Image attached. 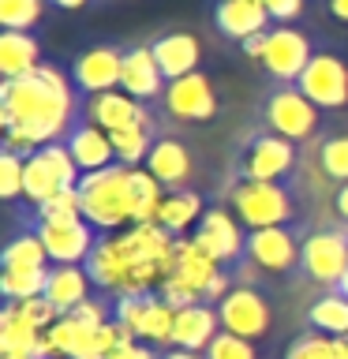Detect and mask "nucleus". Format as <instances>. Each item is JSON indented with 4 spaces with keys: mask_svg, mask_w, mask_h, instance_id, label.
Here are the masks:
<instances>
[{
    "mask_svg": "<svg viewBox=\"0 0 348 359\" xmlns=\"http://www.w3.org/2000/svg\"><path fill=\"white\" fill-rule=\"evenodd\" d=\"M79 116V97L72 75L41 64L34 75L4 79L0 86V123H4V150L30 157L41 146L67 139Z\"/></svg>",
    "mask_w": 348,
    "mask_h": 359,
    "instance_id": "nucleus-1",
    "label": "nucleus"
},
{
    "mask_svg": "<svg viewBox=\"0 0 348 359\" xmlns=\"http://www.w3.org/2000/svg\"><path fill=\"white\" fill-rule=\"evenodd\" d=\"M79 202H83V221L101 232H116L131 224V168L116 161L98 172H83Z\"/></svg>",
    "mask_w": 348,
    "mask_h": 359,
    "instance_id": "nucleus-2",
    "label": "nucleus"
},
{
    "mask_svg": "<svg viewBox=\"0 0 348 359\" xmlns=\"http://www.w3.org/2000/svg\"><path fill=\"white\" fill-rule=\"evenodd\" d=\"M262 120H266V131H274L288 142H303L319 131L322 109L296 83H277L262 101Z\"/></svg>",
    "mask_w": 348,
    "mask_h": 359,
    "instance_id": "nucleus-3",
    "label": "nucleus"
},
{
    "mask_svg": "<svg viewBox=\"0 0 348 359\" xmlns=\"http://www.w3.org/2000/svg\"><path fill=\"white\" fill-rule=\"evenodd\" d=\"M229 210L247 229H277L292 217V195L274 180H240L229 191Z\"/></svg>",
    "mask_w": 348,
    "mask_h": 359,
    "instance_id": "nucleus-4",
    "label": "nucleus"
},
{
    "mask_svg": "<svg viewBox=\"0 0 348 359\" xmlns=\"http://www.w3.org/2000/svg\"><path fill=\"white\" fill-rule=\"evenodd\" d=\"M83 168L75 165L72 150L64 142H49L38 154L27 157V176H22V198H30L34 206H41L45 198H53L56 191L79 187Z\"/></svg>",
    "mask_w": 348,
    "mask_h": 359,
    "instance_id": "nucleus-5",
    "label": "nucleus"
},
{
    "mask_svg": "<svg viewBox=\"0 0 348 359\" xmlns=\"http://www.w3.org/2000/svg\"><path fill=\"white\" fill-rule=\"evenodd\" d=\"M300 266L314 285L341 288L348 277V232L319 229L300 243Z\"/></svg>",
    "mask_w": 348,
    "mask_h": 359,
    "instance_id": "nucleus-6",
    "label": "nucleus"
},
{
    "mask_svg": "<svg viewBox=\"0 0 348 359\" xmlns=\"http://www.w3.org/2000/svg\"><path fill=\"white\" fill-rule=\"evenodd\" d=\"M112 318L123 322L142 344H173L176 307H168L161 296H120L112 307Z\"/></svg>",
    "mask_w": 348,
    "mask_h": 359,
    "instance_id": "nucleus-7",
    "label": "nucleus"
},
{
    "mask_svg": "<svg viewBox=\"0 0 348 359\" xmlns=\"http://www.w3.org/2000/svg\"><path fill=\"white\" fill-rule=\"evenodd\" d=\"M311 38L300 27H269L266 30V49L258 56V64L266 67V75L274 83H300V75L311 64Z\"/></svg>",
    "mask_w": 348,
    "mask_h": 359,
    "instance_id": "nucleus-8",
    "label": "nucleus"
},
{
    "mask_svg": "<svg viewBox=\"0 0 348 359\" xmlns=\"http://www.w3.org/2000/svg\"><path fill=\"white\" fill-rule=\"evenodd\" d=\"M161 105L173 120L184 123H206L218 116V90H213L210 75L191 72L184 79H173L161 94Z\"/></svg>",
    "mask_w": 348,
    "mask_h": 359,
    "instance_id": "nucleus-9",
    "label": "nucleus"
},
{
    "mask_svg": "<svg viewBox=\"0 0 348 359\" xmlns=\"http://www.w3.org/2000/svg\"><path fill=\"white\" fill-rule=\"evenodd\" d=\"M303 94H307L319 109H344L348 105V64H344V56H337V53H314L311 56V64H307V72L300 75V83H296Z\"/></svg>",
    "mask_w": 348,
    "mask_h": 359,
    "instance_id": "nucleus-10",
    "label": "nucleus"
},
{
    "mask_svg": "<svg viewBox=\"0 0 348 359\" xmlns=\"http://www.w3.org/2000/svg\"><path fill=\"white\" fill-rule=\"evenodd\" d=\"M218 314H221V330L243 337V341H255V337L269 333V322H274V311H269L266 296L255 288H247V285L232 288L229 296L218 303Z\"/></svg>",
    "mask_w": 348,
    "mask_h": 359,
    "instance_id": "nucleus-11",
    "label": "nucleus"
},
{
    "mask_svg": "<svg viewBox=\"0 0 348 359\" xmlns=\"http://www.w3.org/2000/svg\"><path fill=\"white\" fill-rule=\"evenodd\" d=\"M191 240L199 243L202 255H210L213 262H232V258L247 255V236L240 232V221H236L232 210L225 206H213L202 213V221L195 224V236Z\"/></svg>",
    "mask_w": 348,
    "mask_h": 359,
    "instance_id": "nucleus-12",
    "label": "nucleus"
},
{
    "mask_svg": "<svg viewBox=\"0 0 348 359\" xmlns=\"http://www.w3.org/2000/svg\"><path fill=\"white\" fill-rule=\"evenodd\" d=\"M34 232L41 236L53 266H86V258L98 243L94 224H86L83 217L79 221H41Z\"/></svg>",
    "mask_w": 348,
    "mask_h": 359,
    "instance_id": "nucleus-13",
    "label": "nucleus"
},
{
    "mask_svg": "<svg viewBox=\"0 0 348 359\" xmlns=\"http://www.w3.org/2000/svg\"><path fill=\"white\" fill-rule=\"evenodd\" d=\"M296 168V142L281 139L274 131H262L247 142L243 161H240V176L243 180H277L288 176Z\"/></svg>",
    "mask_w": 348,
    "mask_h": 359,
    "instance_id": "nucleus-14",
    "label": "nucleus"
},
{
    "mask_svg": "<svg viewBox=\"0 0 348 359\" xmlns=\"http://www.w3.org/2000/svg\"><path fill=\"white\" fill-rule=\"evenodd\" d=\"M120 72H123V49H116V45H94V49H83L75 56L67 75H72L75 90L94 97V94H105V90H116Z\"/></svg>",
    "mask_w": 348,
    "mask_h": 359,
    "instance_id": "nucleus-15",
    "label": "nucleus"
},
{
    "mask_svg": "<svg viewBox=\"0 0 348 359\" xmlns=\"http://www.w3.org/2000/svg\"><path fill=\"white\" fill-rule=\"evenodd\" d=\"M83 120L98 123L101 131H123V128H146L154 123V116L146 112L142 101H135L123 90H105V94H94L83 101Z\"/></svg>",
    "mask_w": 348,
    "mask_h": 359,
    "instance_id": "nucleus-16",
    "label": "nucleus"
},
{
    "mask_svg": "<svg viewBox=\"0 0 348 359\" xmlns=\"http://www.w3.org/2000/svg\"><path fill=\"white\" fill-rule=\"evenodd\" d=\"M247 258L266 273H288L300 262V243L285 224L277 229H255L247 236Z\"/></svg>",
    "mask_w": 348,
    "mask_h": 359,
    "instance_id": "nucleus-17",
    "label": "nucleus"
},
{
    "mask_svg": "<svg viewBox=\"0 0 348 359\" xmlns=\"http://www.w3.org/2000/svg\"><path fill=\"white\" fill-rule=\"evenodd\" d=\"M269 11L262 0H218L213 4V27L221 30V38L229 41H247L255 34H266L269 30Z\"/></svg>",
    "mask_w": 348,
    "mask_h": 359,
    "instance_id": "nucleus-18",
    "label": "nucleus"
},
{
    "mask_svg": "<svg viewBox=\"0 0 348 359\" xmlns=\"http://www.w3.org/2000/svg\"><path fill=\"white\" fill-rule=\"evenodd\" d=\"M146 172L173 195V191H187V180H191V172H195V161H191V150L180 139L161 135V139H154V146H150Z\"/></svg>",
    "mask_w": 348,
    "mask_h": 359,
    "instance_id": "nucleus-19",
    "label": "nucleus"
},
{
    "mask_svg": "<svg viewBox=\"0 0 348 359\" xmlns=\"http://www.w3.org/2000/svg\"><path fill=\"white\" fill-rule=\"evenodd\" d=\"M150 53H154L157 67H161V75L173 83V79H184L191 72H199L202 41L191 30H168V34H157L150 41Z\"/></svg>",
    "mask_w": 348,
    "mask_h": 359,
    "instance_id": "nucleus-20",
    "label": "nucleus"
},
{
    "mask_svg": "<svg viewBox=\"0 0 348 359\" xmlns=\"http://www.w3.org/2000/svg\"><path fill=\"white\" fill-rule=\"evenodd\" d=\"M168 86V79L161 75V67H157L150 45H131V49H123V72H120V90L123 94H131L135 101H154L161 97Z\"/></svg>",
    "mask_w": 348,
    "mask_h": 359,
    "instance_id": "nucleus-21",
    "label": "nucleus"
},
{
    "mask_svg": "<svg viewBox=\"0 0 348 359\" xmlns=\"http://www.w3.org/2000/svg\"><path fill=\"white\" fill-rule=\"evenodd\" d=\"M64 146L72 150L75 157V165L83 168V172H98V168H109V165H116V150H112V139H109V131H101L98 123H75L72 131H67V139Z\"/></svg>",
    "mask_w": 348,
    "mask_h": 359,
    "instance_id": "nucleus-22",
    "label": "nucleus"
},
{
    "mask_svg": "<svg viewBox=\"0 0 348 359\" xmlns=\"http://www.w3.org/2000/svg\"><path fill=\"white\" fill-rule=\"evenodd\" d=\"M221 333V314L206 307V303H195V307L176 311V330H173V348H184V352H202L210 348V341Z\"/></svg>",
    "mask_w": 348,
    "mask_h": 359,
    "instance_id": "nucleus-23",
    "label": "nucleus"
},
{
    "mask_svg": "<svg viewBox=\"0 0 348 359\" xmlns=\"http://www.w3.org/2000/svg\"><path fill=\"white\" fill-rule=\"evenodd\" d=\"M45 330H38L15 303H4L0 311V355H30L38 359Z\"/></svg>",
    "mask_w": 348,
    "mask_h": 359,
    "instance_id": "nucleus-24",
    "label": "nucleus"
},
{
    "mask_svg": "<svg viewBox=\"0 0 348 359\" xmlns=\"http://www.w3.org/2000/svg\"><path fill=\"white\" fill-rule=\"evenodd\" d=\"M41 67V45L30 30H4L0 34V75L22 79Z\"/></svg>",
    "mask_w": 348,
    "mask_h": 359,
    "instance_id": "nucleus-25",
    "label": "nucleus"
},
{
    "mask_svg": "<svg viewBox=\"0 0 348 359\" xmlns=\"http://www.w3.org/2000/svg\"><path fill=\"white\" fill-rule=\"evenodd\" d=\"M90 273L86 266H49V285H45V299L53 303L60 314H72L79 303L90 296Z\"/></svg>",
    "mask_w": 348,
    "mask_h": 359,
    "instance_id": "nucleus-26",
    "label": "nucleus"
},
{
    "mask_svg": "<svg viewBox=\"0 0 348 359\" xmlns=\"http://www.w3.org/2000/svg\"><path fill=\"white\" fill-rule=\"evenodd\" d=\"M173 277H180L184 285H191L202 299H206V292H210L213 280L221 277V269L210 255L199 251L195 240H176V273Z\"/></svg>",
    "mask_w": 348,
    "mask_h": 359,
    "instance_id": "nucleus-27",
    "label": "nucleus"
},
{
    "mask_svg": "<svg viewBox=\"0 0 348 359\" xmlns=\"http://www.w3.org/2000/svg\"><path fill=\"white\" fill-rule=\"evenodd\" d=\"M165 202V187L146 172V168H131V224H157Z\"/></svg>",
    "mask_w": 348,
    "mask_h": 359,
    "instance_id": "nucleus-28",
    "label": "nucleus"
},
{
    "mask_svg": "<svg viewBox=\"0 0 348 359\" xmlns=\"http://www.w3.org/2000/svg\"><path fill=\"white\" fill-rule=\"evenodd\" d=\"M202 195L199 191H173V195H165L161 202V213H157V224H161L165 232H187L191 224H199L202 221Z\"/></svg>",
    "mask_w": 348,
    "mask_h": 359,
    "instance_id": "nucleus-29",
    "label": "nucleus"
},
{
    "mask_svg": "<svg viewBox=\"0 0 348 359\" xmlns=\"http://www.w3.org/2000/svg\"><path fill=\"white\" fill-rule=\"evenodd\" d=\"M307 322L314 325V333L348 337V296H344V292H326L322 299L311 303Z\"/></svg>",
    "mask_w": 348,
    "mask_h": 359,
    "instance_id": "nucleus-30",
    "label": "nucleus"
},
{
    "mask_svg": "<svg viewBox=\"0 0 348 359\" xmlns=\"http://www.w3.org/2000/svg\"><path fill=\"white\" fill-rule=\"evenodd\" d=\"M49 285V266H34V269H4L0 273V292L8 303H22V299H38L45 296Z\"/></svg>",
    "mask_w": 348,
    "mask_h": 359,
    "instance_id": "nucleus-31",
    "label": "nucleus"
},
{
    "mask_svg": "<svg viewBox=\"0 0 348 359\" xmlns=\"http://www.w3.org/2000/svg\"><path fill=\"white\" fill-rule=\"evenodd\" d=\"M4 269H34V266H49V251H45L38 232H19L15 240H8L4 255H0Z\"/></svg>",
    "mask_w": 348,
    "mask_h": 359,
    "instance_id": "nucleus-32",
    "label": "nucleus"
},
{
    "mask_svg": "<svg viewBox=\"0 0 348 359\" xmlns=\"http://www.w3.org/2000/svg\"><path fill=\"white\" fill-rule=\"evenodd\" d=\"M112 150H116V161L128 165V168H139L146 157H150V146H154V123L146 128H123V131H112Z\"/></svg>",
    "mask_w": 348,
    "mask_h": 359,
    "instance_id": "nucleus-33",
    "label": "nucleus"
},
{
    "mask_svg": "<svg viewBox=\"0 0 348 359\" xmlns=\"http://www.w3.org/2000/svg\"><path fill=\"white\" fill-rule=\"evenodd\" d=\"M49 0H0V27L4 30H34L45 15Z\"/></svg>",
    "mask_w": 348,
    "mask_h": 359,
    "instance_id": "nucleus-34",
    "label": "nucleus"
},
{
    "mask_svg": "<svg viewBox=\"0 0 348 359\" xmlns=\"http://www.w3.org/2000/svg\"><path fill=\"white\" fill-rule=\"evenodd\" d=\"M319 168L326 172V180L348 184V135H330L319 146Z\"/></svg>",
    "mask_w": 348,
    "mask_h": 359,
    "instance_id": "nucleus-35",
    "label": "nucleus"
},
{
    "mask_svg": "<svg viewBox=\"0 0 348 359\" xmlns=\"http://www.w3.org/2000/svg\"><path fill=\"white\" fill-rule=\"evenodd\" d=\"M38 217H41V221H79V217H83V202H79V187L56 191L53 198H45L41 206H38Z\"/></svg>",
    "mask_w": 348,
    "mask_h": 359,
    "instance_id": "nucleus-36",
    "label": "nucleus"
},
{
    "mask_svg": "<svg viewBox=\"0 0 348 359\" xmlns=\"http://www.w3.org/2000/svg\"><path fill=\"white\" fill-rule=\"evenodd\" d=\"M285 359H337L333 352V337L326 333H303L285 348Z\"/></svg>",
    "mask_w": 348,
    "mask_h": 359,
    "instance_id": "nucleus-37",
    "label": "nucleus"
},
{
    "mask_svg": "<svg viewBox=\"0 0 348 359\" xmlns=\"http://www.w3.org/2000/svg\"><path fill=\"white\" fill-rule=\"evenodd\" d=\"M22 176H27V157L4 150L0 154V198H19L22 195Z\"/></svg>",
    "mask_w": 348,
    "mask_h": 359,
    "instance_id": "nucleus-38",
    "label": "nucleus"
},
{
    "mask_svg": "<svg viewBox=\"0 0 348 359\" xmlns=\"http://www.w3.org/2000/svg\"><path fill=\"white\" fill-rule=\"evenodd\" d=\"M206 359H255V348H251V341H243V337L221 330V333L210 341Z\"/></svg>",
    "mask_w": 348,
    "mask_h": 359,
    "instance_id": "nucleus-39",
    "label": "nucleus"
},
{
    "mask_svg": "<svg viewBox=\"0 0 348 359\" xmlns=\"http://www.w3.org/2000/svg\"><path fill=\"white\" fill-rule=\"evenodd\" d=\"M161 299L168 303V307L184 311V307H195V303H202V296L191 285H184L180 277H165L161 280Z\"/></svg>",
    "mask_w": 348,
    "mask_h": 359,
    "instance_id": "nucleus-40",
    "label": "nucleus"
},
{
    "mask_svg": "<svg viewBox=\"0 0 348 359\" xmlns=\"http://www.w3.org/2000/svg\"><path fill=\"white\" fill-rule=\"evenodd\" d=\"M262 4L277 27H292V19H300L307 11V0H262Z\"/></svg>",
    "mask_w": 348,
    "mask_h": 359,
    "instance_id": "nucleus-41",
    "label": "nucleus"
},
{
    "mask_svg": "<svg viewBox=\"0 0 348 359\" xmlns=\"http://www.w3.org/2000/svg\"><path fill=\"white\" fill-rule=\"evenodd\" d=\"M72 318H79L83 325H105V322H112L109 318V307H105V303H98V299L79 303V307L72 311Z\"/></svg>",
    "mask_w": 348,
    "mask_h": 359,
    "instance_id": "nucleus-42",
    "label": "nucleus"
},
{
    "mask_svg": "<svg viewBox=\"0 0 348 359\" xmlns=\"http://www.w3.org/2000/svg\"><path fill=\"white\" fill-rule=\"evenodd\" d=\"M105 359H161V355H154L150 352V344H142V341H131V344H120V348H112V352Z\"/></svg>",
    "mask_w": 348,
    "mask_h": 359,
    "instance_id": "nucleus-43",
    "label": "nucleus"
},
{
    "mask_svg": "<svg viewBox=\"0 0 348 359\" xmlns=\"http://www.w3.org/2000/svg\"><path fill=\"white\" fill-rule=\"evenodd\" d=\"M243 56H251V60H258V56H262V49H266V34H255V38H247L243 45Z\"/></svg>",
    "mask_w": 348,
    "mask_h": 359,
    "instance_id": "nucleus-44",
    "label": "nucleus"
},
{
    "mask_svg": "<svg viewBox=\"0 0 348 359\" xmlns=\"http://www.w3.org/2000/svg\"><path fill=\"white\" fill-rule=\"evenodd\" d=\"M326 8L337 22H348V0H326Z\"/></svg>",
    "mask_w": 348,
    "mask_h": 359,
    "instance_id": "nucleus-45",
    "label": "nucleus"
},
{
    "mask_svg": "<svg viewBox=\"0 0 348 359\" xmlns=\"http://www.w3.org/2000/svg\"><path fill=\"white\" fill-rule=\"evenodd\" d=\"M333 206H337V213L348 221V184H341L337 187V198H333Z\"/></svg>",
    "mask_w": 348,
    "mask_h": 359,
    "instance_id": "nucleus-46",
    "label": "nucleus"
},
{
    "mask_svg": "<svg viewBox=\"0 0 348 359\" xmlns=\"http://www.w3.org/2000/svg\"><path fill=\"white\" fill-rule=\"evenodd\" d=\"M53 8H60V11H79V8H86L90 0H49Z\"/></svg>",
    "mask_w": 348,
    "mask_h": 359,
    "instance_id": "nucleus-47",
    "label": "nucleus"
},
{
    "mask_svg": "<svg viewBox=\"0 0 348 359\" xmlns=\"http://www.w3.org/2000/svg\"><path fill=\"white\" fill-rule=\"evenodd\" d=\"M161 359H206V355H199V352H184V348H168V352Z\"/></svg>",
    "mask_w": 348,
    "mask_h": 359,
    "instance_id": "nucleus-48",
    "label": "nucleus"
},
{
    "mask_svg": "<svg viewBox=\"0 0 348 359\" xmlns=\"http://www.w3.org/2000/svg\"><path fill=\"white\" fill-rule=\"evenodd\" d=\"M333 352L337 359H348V337H333Z\"/></svg>",
    "mask_w": 348,
    "mask_h": 359,
    "instance_id": "nucleus-49",
    "label": "nucleus"
},
{
    "mask_svg": "<svg viewBox=\"0 0 348 359\" xmlns=\"http://www.w3.org/2000/svg\"><path fill=\"white\" fill-rule=\"evenodd\" d=\"M0 359H30V355H0Z\"/></svg>",
    "mask_w": 348,
    "mask_h": 359,
    "instance_id": "nucleus-50",
    "label": "nucleus"
},
{
    "mask_svg": "<svg viewBox=\"0 0 348 359\" xmlns=\"http://www.w3.org/2000/svg\"><path fill=\"white\" fill-rule=\"evenodd\" d=\"M341 292H344V296H348V277H344V285H341Z\"/></svg>",
    "mask_w": 348,
    "mask_h": 359,
    "instance_id": "nucleus-51",
    "label": "nucleus"
}]
</instances>
